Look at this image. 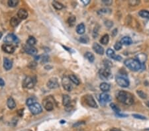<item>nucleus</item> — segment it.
<instances>
[{
    "label": "nucleus",
    "instance_id": "25",
    "mask_svg": "<svg viewBox=\"0 0 149 131\" xmlns=\"http://www.w3.org/2000/svg\"><path fill=\"white\" fill-rule=\"evenodd\" d=\"M68 78H69L70 80L72 83H74L75 85H78L80 84V80L78 79V78H77L76 76H75V75H73V74L70 75V76H68Z\"/></svg>",
    "mask_w": 149,
    "mask_h": 131
},
{
    "label": "nucleus",
    "instance_id": "4",
    "mask_svg": "<svg viewBox=\"0 0 149 131\" xmlns=\"http://www.w3.org/2000/svg\"><path fill=\"white\" fill-rule=\"evenodd\" d=\"M100 78L103 79H109L112 78V74H111L110 68H104L101 69L99 72Z\"/></svg>",
    "mask_w": 149,
    "mask_h": 131
},
{
    "label": "nucleus",
    "instance_id": "17",
    "mask_svg": "<svg viewBox=\"0 0 149 131\" xmlns=\"http://www.w3.org/2000/svg\"><path fill=\"white\" fill-rule=\"evenodd\" d=\"M13 63L12 62L7 58L4 59V68L5 70H9L12 68Z\"/></svg>",
    "mask_w": 149,
    "mask_h": 131
},
{
    "label": "nucleus",
    "instance_id": "48",
    "mask_svg": "<svg viewBox=\"0 0 149 131\" xmlns=\"http://www.w3.org/2000/svg\"><path fill=\"white\" fill-rule=\"evenodd\" d=\"M117 29H114L113 31L112 35H113V36H115V35H117Z\"/></svg>",
    "mask_w": 149,
    "mask_h": 131
},
{
    "label": "nucleus",
    "instance_id": "5",
    "mask_svg": "<svg viewBox=\"0 0 149 131\" xmlns=\"http://www.w3.org/2000/svg\"><path fill=\"white\" fill-rule=\"evenodd\" d=\"M4 42H6L5 44H8V45H11L13 43H19V39L14 34H8L4 38Z\"/></svg>",
    "mask_w": 149,
    "mask_h": 131
},
{
    "label": "nucleus",
    "instance_id": "2",
    "mask_svg": "<svg viewBox=\"0 0 149 131\" xmlns=\"http://www.w3.org/2000/svg\"><path fill=\"white\" fill-rule=\"evenodd\" d=\"M124 64L131 70L137 72L142 68V64L137 59L129 58L124 61Z\"/></svg>",
    "mask_w": 149,
    "mask_h": 131
},
{
    "label": "nucleus",
    "instance_id": "16",
    "mask_svg": "<svg viewBox=\"0 0 149 131\" xmlns=\"http://www.w3.org/2000/svg\"><path fill=\"white\" fill-rule=\"evenodd\" d=\"M17 17L20 19H25L28 17V12L26 9H20L17 12Z\"/></svg>",
    "mask_w": 149,
    "mask_h": 131
},
{
    "label": "nucleus",
    "instance_id": "47",
    "mask_svg": "<svg viewBox=\"0 0 149 131\" xmlns=\"http://www.w3.org/2000/svg\"><path fill=\"white\" fill-rule=\"evenodd\" d=\"M5 85V82L2 78H0V87H4Z\"/></svg>",
    "mask_w": 149,
    "mask_h": 131
},
{
    "label": "nucleus",
    "instance_id": "38",
    "mask_svg": "<svg viewBox=\"0 0 149 131\" xmlns=\"http://www.w3.org/2000/svg\"><path fill=\"white\" fill-rule=\"evenodd\" d=\"M103 64L105 65V68H110L112 66L111 62L109 60H105L103 62Z\"/></svg>",
    "mask_w": 149,
    "mask_h": 131
},
{
    "label": "nucleus",
    "instance_id": "44",
    "mask_svg": "<svg viewBox=\"0 0 149 131\" xmlns=\"http://www.w3.org/2000/svg\"><path fill=\"white\" fill-rule=\"evenodd\" d=\"M116 115L117 117H127V115H125V114H121V113H117Z\"/></svg>",
    "mask_w": 149,
    "mask_h": 131
},
{
    "label": "nucleus",
    "instance_id": "43",
    "mask_svg": "<svg viewBox=\"0 0 149 131\" xmlns=\"http://www.w3.org/2000/svg\"><path fill=\"white\" fill-rule=\"evenodd\" d=\"M121 56H120L119 55H115V56L114 57V58H113V60H117V61H121Z\"/></svg>",
    "mask_w": 149,
    "mask_h": 131
},
{
    "label": "nucleus",
    "instance_id": "28",
    "mask_svg": "<svg viewBox=\"0 0 149 131\" xmlns=\"http://www.w3.org/2000/svg\"><path fill=\"white\" fill-rule=\"evenodd\" d=\"M52 5H53V7H54L56 9H57V10H60V9L64 8V5L61 4V3H60V2H56V1H54V2H52Z\"/></svg>",
    "mask_w": 149,
    "mask_h": 131
},
{
    "label": "nucleus",
    "instance_id": "10",
    "mask_svg": "<svg viewBox=\"0 0 149 131\" xmlns=\"http://www.w3.org/2000/svg\"><path fill=\"white\" fill-rule=\"evenodd\" d=\"M85 101L86 104L92 108H97V104L96 103L93 96L91 95H87L85 97Z\"/></svg>",
    "mask_w": 149,
    "mask_h": 131
},
{
    "label": "nucleus",
    "instance_id": "37",
    "mask_svg": "<svg viewBox=\"0 0 149 131\" xmlns=\"http://www.w3.org/2000/svg\"><path fill=\"white\" fill-rule=\"evenodd\" d=\"M122 48V44L121 42H117L115 45H114V48L116 50H119Z\"/></svg>",
    "mask_w": 149,
    "mask_h": 131
},
{
    "label": "nucleus",
    "instance_id": "27",
    "mask_svg": "<svg viewBox=\"0 0 149 131\" xmlns=\"http://www.w3.org/2000/svg\"><path fill=\"white\" fill-rule=\"evenodd\" d=\"M139 15L142 18L149 19V11L147 10H141L139 12Z\"/></svg>",
    "mask_w": 149,
    "mask_h": 131
},
{
    "label": "nucleus",
    "instance_id": "33",
    "mask_svg": "<svg viewBox=\"0 0 149 131\" xmlns=\"http://www.w3.org/2000/svg\"><path fill=\"white\" fill-rule=\"evenodd\" d=\"M18 4H19V1H17V0H10L7 2L8 5L11 7H16L18 5Z\"/></svg>",
    "mask_w": 149,
    "mask_h": 131
},
{
    "label": "nucleus",
    "instance_id": "24",
    "mask_svg": "<svg viewBox=\"0 0 149 131\" xmlns=\"http://www.w3.org/2000/svg\"><path fill=\"white\" fill-rule=\"evenodd\" d=\"M85 58L90 62H94V60H95V56L92 52H87L85 54Z\"/></svg>",
    "mask_w": 149,
    "mask_h": 131
},
{
    "label": "nucleus",
    "instance_id": "41",
    "mask_svg": "<svg viewBox=\"0 0 149 131\" xmlns=\"http://www.w3.org/2000/svg\"><path fill=\"white\" fill-rule=\"evenodd\" d=\"M28 66H29V68H35L36 66V62H35V61H33V62H30Z\"/></svg>",
    "mask_w": 149,
    "mask_h": 131
},
{
    "label": "nucleus",
    "instance_id": "22",
    "mask_svg": "<svg viewBox=\"0 0 149 131\" xmlns=\"http://www.w3.org/2000/svg\"><path fill=\"white\" fill-rule=\"evenodd\" d=\"M100 88L101 90L103 92H109V90H110V85L109 83H106V82H103L100 84Z\"/></svg>",
    "mask_w": 149,
    "mask_h": 131
},
{
    "label": "nucleus",
    "instance_id": "13",
    "mask_svg": "<svg viewBox=\"0 0 149 131\" xmlns=\"http://www.w3.org/2000/svg\"><path fill=\"white\" fill-rule=\"evenodd\" d=\"M2 50L7 54H13L15 52V47L12 45L4 44L2 47Z\"/></svg>",
    "mask_w": 149,
    "mask_h": 131
},
{
    "label": "nucleus",
    "instance_id": "46",
    "mask_svg": "<svg viewBox=\"0 0 149 131\" xmlns=\"http://www.w3.org/2000/svg\"><path fill=\"white\" fill-rule=\"evenodd\" d=\"M17 114L19 115V117H22L23 115V109H20L18 111Z\"/></svg>",
    "mask_w": 149,
    "mask_h": 131
},
{
    "label": "nucleus",
    "instance_id": "9",
    "mask_svg": "<svg viewBox=\"0 0 149 131\" xmlns=\"http://www.w3.org/2000/svg\"><path fill=\"white\" fill-rule=\"evenodd\" d=\"M116 82L120 87L122 88H127L129 85V81L128 79L121 76H117Z\"/></svg>",
    "mask_w": 149,
    "mask_h": 131
},
{
    "label": "nucleus",
    "instance_id": "29",
    "mask_svg": "<svg viewBox=\"0 0 149 131\" xmlns=\"http://www.w3.org/2000/svg\"><path fill=\"white\" fill-rule=\"evenodd\" d=\"M36 40L35 39V37H33V36H29V38H28V40H27V43L28 45H29V46H34V45L36 44Z\"/></svg>",
    "mask_w": 149,
    "mask_h": 131
},
{
    "label": "nucleus",
    "instance_id": "18",
    "mask_svg": "<svg viewBox=\"0 0 149 131\" xmlns=\"http://www.w3.org/2000/svg\"><path fill=\"white\" fill-rule=\"evenodd\" d=\"M63 105L66 107H68L71 103V98L68 95H64L62 98Z\"/></svg>",
    "mask_w": 149,
    "mask_h": 131
},
{
    "label": "nucleus",
    "instance_id": "35",
    "mask_svg": "<svg viewBox=\"0 0 149 131\" xmlns=\"http://www.w3.org/2000/svg\"><path fill=\"white\" fill-rule=\"evenodd\" d=\"M79 41L83 44H87L89 42V38L87 36H81V37L80 38V39H79Z\"/></svg>",
    "mask_w": 149,
    "mask_h": 131
},
{
    "label": "nucleus",
    "instance_id": "40",
    "mask_svg": "<svg viewBox=\"0 0 149 131\" xmlns=\"http://www.w3.org/2000/svg\"><path fill=\"white\" fill-rule=\"evenodd\" d=\"M105 26L107 27L108 29H110V28H111V27L113 25V23L112 21H105Z\"/></svg>",
    "mask_w": 149,
    "mask_h": 131
},
{
    "label": "nucleus",
    "instance_id": "23",
    "mask_svg": "<svg viewBox=\"0 0 149 131\" xmlns=\"http://www.w3.org/2000/svg\"><path fill=\"white\" fill-rule=\"evenodd\" d=\"M20 23V20L19 19V18L16 17H13L10 20V24L13 27H16L19 25V24Z\"/></svg>",
    "mask_w": 149,
    "mask_h": 131
},
{
    "label": "nucleus",
    "instance_id": "15",
    "mask_svg": "<svg viewBox=\"0 0 149 131\" xmlns=\"http://www.w3.org/2000/svg\"><path fill=\"white\" fill-rule=\"evenodd\" d=\"M94 50L95 52L99 55H103L104 53V49L101 45H99V44L96 43V42H94L93 44V47H92Z\"/></svg>",
    "mask_w": 149,
    "mask_h": 131
},
{
    "label": "nucleus",
    "instance_id": "8",
    "mask_svg": "<svg viewBox=\"0 0 149 131\" xmlns=\"http://www.w3.org/2000/svg\"><path fill=\"white\" fill-rule=\"evenodd\" d=\"M62 84L64 89L66 91L71 92L72 90V83L68 77H67V76L63 77L62 79Z\"/></svg>",
    "mask_w": 149,
    "mask_h": 131
},
{
    "label": "nucleus",
    "instance_id": "26",
    "mask_svg": "<svg viewBox=\"0 0 149 131\" xmlns=\"http://www.w3.org/2000/svg\"><path fill=\"white\" fill-rule=\"evenodd\" d=\"M109 40V35H108V34H105V35H104L103 36L101 37V38L100 40V42L102 44V45H106L108 44Z\"/></svg>",
    "mask_w": 149,
    "mask_h": 131
},
{
    "label": "nucleus",
    "instance_id": "3",
    "mask_svg": "<svg viewBox=\"0 0 149 131\" xmlns=\"http://www.w3.org/2000/svg\"><path fill=\"white\" fill-rule=\"evenodd\" d=\"M29 109L31 113L33 115H35L41 113L42 111V108L41 105L38 103H36V102L35 103H33V105H30L29 107Z\"/></svg>",
    "mask_w": 149,
    "mask_h": 131
},
{
    "label": "nucleus",
    "instance_id": "14",
    "mask_svg": "<svg viewBox=\"0 0 149 131\" xmlns=\"http://www.w3.org/2000/svg\"><path fill=\"white\" fill-rule=\"evenodd\" d=\"M24 50L25 51V52H27V53L30 54V55L35 56L36 55V54H37V50H36V48H35V47H31V46H29V45L24 46Z\"/></svg>",
    "mask_w": 149,
    "mask_h": 131
},
{
    "label": "nucleus",
    "instance_id": "50",
    "mask_svg": "<svg viewBox=\"0 0 149 131\" xmlns=\"http://www.w3.org/2000/svg\"><path fill=\"white\" fill-rule=\"evenodd\" d=\"M2 35H3V34H2V32H1V31H0V38H2Z\"/></svg>",
    "mask_w": 149,
    "mask_h": 131
},
{
    "label": "nucleus",
    "instance_id": "19",
    "mask_svg": "<svg viewBox=\"0 0 149 131\" xmlns=\"http://www.w3.org/2000/svg\"><path fill=\"white\" fill-rule=\"evenodd\" d=\"M86 31L85 25L83 23H80L76 27V33L79 35H83Z\"/></svg>",
    "mask_w": 149,
    "mask_h": 131
},
{
    "label": "nucleus",
    "instance_id": "34",
    "mask_svg": "<svg viewBox=\"0 0 149 131\" xmlns=\"http://www.w3.org/2000/svg\"><path fill=\"white\" fill-rule=\"evenodd\" d=\"M137 93L139 95V96L140 97V98L143 99H145L147 98V95L144 93V92H142L141 90H139V91H137Z\"/></svg>",
    "mask_w": 149,
    "mask_h": 131
},
{
    "label": "nucleus",
    "instance_id": "20",
    "mask_svg": "<svg viewBox=\"0 0 149 131\" xmlns=\"http://www.w3.org/2000/svg\"><path fill=\"white\" fill-rule=\"evenodd\" d=\"M7 107H8V108L10 109H13L15 108L16 103L12 97H9V98H8L7 101Z\"/></svg>",
    "mask_w": 149,
    "mask_h": 131
},
{
    "label": "nucleus",
    "instance_id": "49",
    "mask_svg": "<svg viewBox=\"0 0 149 131\" xmlns=\"http://www.w3.org/2000/svg\"><path fill=\"white\" fill-rule=\"evenodd\" d=\"M110 131H119V130L117 129V128H112V129H111Z\"/></svg>",
    "mask_w": 149,
    "mask_h": 131
},
{
    "label": "nucleus",
    "instance_id": "42",
    "mask_svg": "<svg viewBox=\"0 0 149 131\" xmlns=\"http://www.w3.org/2000/svg\"><path fill=\"white\" fill-rule=\"evenodd\" d=\"M103 3H104L107 5H110L111 4H112V1H111V0H103Z\"/></svg>",
    "mask_w": 149,
    "mask_h": 131
},
{
    "label": "nucleus",
    "instance_id": "45",
    "mask_svg": "<svg viewBox=\"0 0 149 131\" xmlns=\"http://www.w3.org/2000/svg\"><path fill=\"white\" fill-rule=\"evenodd\" d=\"M81 2L83 3L84 5H87L88 4H90V0H81Z\"/></svg>",
    "mask_w": 149,
    "mask_h": 131
},
{
    "label": "nucleus",
    "instance_id": "7",
    "mask_svg": "<svg viewBox=\"0 0 149 131\" xmlns=\"http://www.w3.org/2000/svg\"><path fill=\"white\" fill-rule=\"evenodd\" d=\"M52 97H47L43 100L42 104H43L44 108L47 111H51L54 109V104L52 103V101L50 99Z\"/></svg>",
    "mask_w": 149,
    "mask_h": 131
},
{
    "label": "nucleus",
    "instance_id": "32",
    "mask_svg": "<svg viewBox=\"0 0 149 131\" xmlns=\"http://www.w3.org/2000/svg\"><path fill=\"white\" fill-rule=\"evenodd\" d=\"M110 107H111V109H113L115 112L116 113H120V112H121V109L119 108V107H118L116 104L112 103L110 104Z\"/></svg>",
    "mask_w": 149,
    "mask_h": 131
},
{
    "label": "nucleus",
    "instance_id": "36",
    "mask_svg": "<svg viewBox=\"0 0 149 131\" xmlns=\"http://www.w3.org/2000/svg\"><path fill=\"white\" fill-rule=\"evenodd\" d=\"M36 103V102H35V99L34 98H33V97H30V98L27 99L26 101L27 105H28L29 107L30 105H33V103Z\"/></svg>",
    "mask_w": 149,
    "mask_h": 131
},
{
    "label": "nucleus",
    "instance_id": "12",
    "mask_svg": "<svg viewBox=\"0 0 149 131\" xmlns=\"http://www.w3.org/2000/svg\"><path fill=\"white\" fill-rule=\"evenodd\" d=\"M47 87L49 89H56L59 87V83L56 78H51L47 82Z\"/></svg>",
    "mask_w": 149,
    "mask_h": 131
},
{
    "label": "nucleus",
    "instance_id": "21",
    "mask_svg": "<svg viewBox=\"0 0 149 131\" xmlns=\"http://www.w3.org/2000/svg\"><path fill=\"white\" fill-rule=\"evenodd\" d=\"M120 42L122 45H130L132 44V39L129 36H124L121 38Z\"/></svg>",
    "mask_w": 149,
    "mask_h": 131
},
{
    "label": "nucleus",
    "instance_id": "11",
    "mask_svg": "<svg viewBox=\"0 0 149 131\" xmlns=\"http://www.w3.org/2000/svg\"><path fill=\"white\" fill-rule=\"evenodd\" d=\"M110 101H111V97L109 94H107L105 93H101L99 95V101L101 105H105Z\"/></svg>",
    "mask_w": 149,
    "mask_h": 131
},
{
    "label": "nucleus",
    "instance_id": "6",
    "mask_svg": "<svg viewBox=\"0 0 149 131\" xmlns=\"http://www.w3.org/2000/svg\"><path fill=\"white\" fill-rule=\"evenodd\" d=\"M35 82L36 81L32 78L31 77L27 76L25 78L23 82V86L25 88H27V89H32L33 87L35 86Z\"/></svg>",
    "mask_w": 149,
    "mask_h": 131
},
{
    "label": "nucleus",
    "instance_id": "51",
    "mask_svg": "<svg viewBox=\"0 0 149 131\" xmlns=\"http://www.w3.org/2000/svg\"><path fill=\"white\" fill-rule=\"evenodd\" d=\"M146 105H147L148 107H149V101H148L146 102Z\"/></svg>",
    "mask_w": 149,
    "mask_h": 131
},
{
    "label": "nucleus",
    "instance_id": "30",
    "mask_svg": "<svg viewBox=\"0 0 149 131\" xmlns=\"http://www.w3.org/2000/svg\"><path fill=\"white\" fill-rule=\"evenodd\" d=\"M106 54H107L108 57H109V58H111L112 59L114 58V57L115 56V54L114 50H112L111 48H108L107 51H106Z\"/></svg>",
    "mask_w": 149,
    "mask_h": 131
},
{
    "label": "nucleus",
    "instance_id": "1",
    "mask_svg": "<svg viewBox=\"0 0 149 131\" xmlns=\"http://www.w3.org/2000/svg\"><path fill=\"white\" fill-rule=\"evenodd\" d=\"M117 99L120 102L126 105H132L134 102L133 96L132 94L125 91H120L118 93Z\"/></svg>",
    "mask_w": 149,
    "mask_h": 131
},
{
    "label": "nucleus",
    "instance_id": "39",
    "mask_svg": "<svg viewBox=\"0 0 149 131\" xmlns=\"http://www.w3.org/2000/svg\"><path fill=\"white\" fill-rule=\"evenodd\" d=\"M133 117L136 119H142V120H144V119H146V118L145 117L142 115H138V114H134L133 115Z\"/></svg>",
    "mask_w": 149,
    "mask_h": 131
},
{
    "label": "nucleus",
    "instance_id": "31",
    "mask_svg": "<svg viewBox=\"0 0 149 131\" xmlns=\"http://www.w3.org/2000/svg\"><path fill=\"white\" fill-rule=\"evenodd\" d=\"M76 19L75 17L74 16H71L68 19V23L70 27H73L76 23Z\"/></svg>",
    "mask_w": 149,
    "mask_h": 131
}]
</instances>
